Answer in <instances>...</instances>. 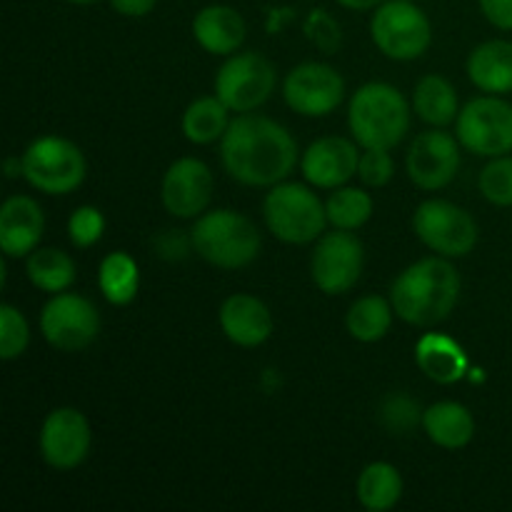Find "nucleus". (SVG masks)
<instances>
[{"label": "nucleus", "instance_id": "cd10ccee", "mask_svg": "<svg viewBox=\"0 0 512 512\" xmlns=\"http://www.w3.org/2000/svg\"><path fill=\"white\" fill-rule=\"evenodd\" d=\"M25 273L35 290L58 295L75 283V263L58 248H35L25 260Z\"/></svg>", "mask_w": 512, "mask_h": 512}, {"label": "nucleus", "instance_id": "a878e982", "mask_svg": "<svg viewBox=\"0 0 512 512\" xmlns=\"http://www.w3.org/2000/svg\"><path fill=\"white\" fill-rule=\"evenodd\" d=\"M230 120V108L218 95H203L185 108L180 130L193 145H210L223 138Z\"/></svg>", "mask_w": 512, "mask_h": 512}, {"label": "nucleus", "instance_id": "f3484780", "mask_svg": "<svg viewBox=\"0 0 512 512\" xmlns=\"http://www.w3.org/2000/svg\"><path fill=\"white\" fill-rule=\"evenodd\" d=\"M360 145L343 135H325L310 143L300 158L305 183L318 190H335L358 175Z\"/></svg>", "mask_w": 512, "mask_h": 512}, {"label": "nucleus", "instance_id": "ea45409f", "mask_svg": "<svg viewBox=\"0 0 512 512\" xmlns=\"http://www.w3.org/2000/svg\"><path fill=\"white\" fill-rule=\"evenodd\" d=\"M73 5H90V3H98V0H68Z\"/></svg>", "mask_w": 512, "mask_h": 512}, {"label": "nucleus", "instance_id": "f8f14e48", "mask_svg": "<svg viewBox=\"0 0 512 512\" xmlns=\"http://www.w3.org/2000/svg\"><path fill=\"white\" fill-rule=\"evenodd\" d=\"M365 268V248L353 230L323 233L315 240L310 275L320 293L343 295L358 285Z\"/></svg>", "mask_w": 512, "mask_h": 512}, {"label": "nucleus", "instance_id": "f704fd0d", "mask_svg": "<svg viewBox=\"0 0 512 512\" xmlns=\"http://www.w3.org/2000/svg\"><path fill=\"white\" fill-rule=\"evenodd\" d=\"M395 175V160L390 150L365 148L360 153L358 178L363 180L365 188H385Z\"/></svg>", "mask_w": 512, "mask_h": 512}, {"label": "nucleus", "instance_id": "4468645a", "mask_svg": "<svg viewBox=\"0 0 512 512\" xmlns=\"http://www.w3.org/2000/svg\"><path fill=\"white\" fill-rule=\"evenodd\" d=\"M93 430L78 408H55L40 425V458L58 473L80 468L90 455Z\"/></svg>", "mask_w": 512, "mask_h": 512}, {"label": "nucleus", "instance_id": "f03ea898", "mask_svg": "<svg viewBox=\"0 0 512 512\" xmlns=\"http://www.w3.org/2000/svg\"><path fill=\"white\" fill-rule=\"evenodd\" d=\"M460 273L450 258L430 255L408 265L390 288V303L403 323L433 328L445 323L460 303Z\"/></svg>", "mask_w": 512, "mask_h": 512}, {"label": "nucleus", "instance_id": "c85d7f7f", "mask_svg": "<svg viewBox=\"0 0 512 512\" xmlns=\"http://www.w3.org/2000/svg\"><path fill=\"white\" fill-rule=\"evenodd\" d=\"M395 308L390 300L380 298V295H363L355 300L345 315V328H348L350 338L358 343H378L393 328Z\"/></svg>", "mask_w": 512, "mask_h": 512}, {"label": "nucleus", "instance_id": "4be33fe9", "mask_svg": "<svg viewBox=\"0 0 512 512\" xmlns=\"http://www.w3.org/2000/svg\"><path fill=\"white\" fill-rule=\"evenodd\" d=\"M468 78L480 93H512V40L493 38L468 55Z\"/></svg>", "mask_w": 512, "mask_h": 512}, {"label": "nucleus", "instance_id": "72a5a7b5", "mask_svg": "<svg viewBox=\"0 0 512 512\" xmlns=\"http://www.w3.org/2000/svg\"><path fill=\"white\" fill-rule=\"evenodd\" d=\"M105 233V215L95 205H80L68 218V238L75 248L85 250L100 243Z\"/></svg>", "mask_w": 512, "mask_h": 512}, {"label": "nucleus", "instance_id": "dca6fc26", "mask_svg": "<svg viewBox=\"0 0 512 512\" xmlns=\"http://www.w3.org/2000/svg\"><path fill=\"white\" fill-rule=\"evenodd\" d=\"M215 180L200 158H178L160 180V200L173 218H200L213 200Z\"/></svg>", "mask_w": 512, "mask_h": 512}, {"label": "nucleus", "instance_id": "f257e3e1", "mask_svg": "<svg viewBox=\"0 0 512 512\" xmlns=\"http://www.w3.org/2000/svg\"><path fill=\"white\" fill-rule=\"evenodd\" d=\"M298 143L285 125L258 113H238L220 138L225 173L248 188H273L298 165Z\"/></svg>", "mask_w": 512, "mask_h": 512}, {"label": "nucleus", "instance_id": "0eeeda50", "mask_svg": "<svg viewBox=\"0 0 512 512\" xmlns=\"http://www.w3.org/2000/svg\"><path fill=\"white\" fill-rule=\"evenodd\" d=\"M370 38L385 58L410 63L428 53L433 25L415 0H383L373 10Z\"/></svg>", "mask_w": 512, "mask_h": 512}, {"label": "nucleus", "instance_id": "20e7f679", "mask_svg": "<svg viewBox=\"0 0 512 512\" xmlns=\"http://www.w3.org/2000/svg\"><path fill=\"white\" fill-rule=\"evenodd\" d=\"M195 253L220 270H240L255 263L263 250L260 230L248 215L230 208L205 210L190 230Z\"/></svg>", "mask_w": 512, "mask_h": 512}, {"label": "nucleus", "instance_id": "bb28decb", "mask_svg": "<svg viewBox=\"0 0 512 512\" xmlns=\"http://www.w3.org/2000/svg\"><path fill=\"white\" fill-rule=\"evenodd\" d=\"M98 288L110 305H130L138 298L140 290V268L135 258L125 250H115L100 260Z\"/></svg>", "mask_w": 512, "mask_h": 512}, {"label": "nucleus", "instance_id": "7ed1b4c3", "mask_svg": "<svg viewBox=\"0 0 512 512\" xmlns=\"http://www.w3.org/2000/svg\"><path fill=\"white\" fill-rule=\"evenodd\" d=\"M410 113H413V105L395 85L373 80V83L360 85L350 98L348 128L363 150H393L408 135Z\"/></svg>", "mask_w": 512, "mask_h": 512}, {"label": "nucleus", "instance_id": "2f4dec72", "mask_svg": "<svg viewBox=\"0 0 512 512\" xmlns=\"http://www.w3.org/2000/svg\"><path fill=\"white\" fill-rule=\"evenodd\" d=\"M30 345V325L15 305H0V358L18 360Z\"/></svg>", "mask_w": 512, "mask_h": 512}, {"label": "nucleus", "instance_id": "9b49d317", "mask_svg": "<svg viewBox=\"0 0 512 512\" xmlns=\"http://www.w3.org/2000/svg\"><path fill=\"white\" fill-rule=\"evenodd\" d=\"M40 333L50 348L60 353H80L90 348L100 335V313L85 295H50L40 310Z\"/></svg>", "mask_w": 512, "mask_h": 512}, {"label": "nucleus", "instance_id": "393cba45", "mask_svg": "<svg viewBox=\"0 0 512 512\" xmlns=\"http://www.w3.org/2000/svg\"><path fill=\"white\" fill-rule=\"evenodd\" d=\"M403 475L393 463H378L365 465L360 473L358 483H355V493H358V503L370 512H388L403 498Z\"/></svg>", "mask_w": 512, "mask_h": 512}, {"label": "nucleus", "instance_id": "a211bd4d", "mask_svg": "<svg viewBox=\"0 0 512 512\" xmlns=\"http://www.w3.org/2000/svg\"><path fill=\"white\" fill-rule=\"evenodd\" d=\"M43 230V208L30 195H10L0 205V250L5 260L28 258L35 248H40Z\"/></svg>", "mask_w": 512, "mask_h": 512}, {"label": "nucleus", "instance_id": "ddd939ff", "mask_svg": "<svg viewBox=\"0 0 512 512\" xmlns=\"http://www.w3.org/2000/svg\"><path fill=\"white\" fill-rule=\"evenodd\" d=\"M283 98L288 108L303 118H328L343 105L345 80L333 65L308 60L285 75Z\"/></svg>", "mask_w": 512, "mask_h": 512}, {"label": "nucleus", "instance_id": "2eb2a0df", "mask_svg": "<svg viewBox=\"0 0 512 512\" xmlns=\"http://www.w3.org/2000/svg\"><path fill=\"white\" fill-rule=\"evenodd\" d=\"M460 148L463 145H460L458 135L445 133L443 128H430L420 133L405 158V170L415 188L425 190V193L448 188L463 163Z\"/></svg>", "mask_w": 512, "mask_h": 512}, {"label": "nucleus", "instance_id": "aec40b11", "mask_svg": "<svg viewBox=\"0 0 512 512\" xmlns=\"http://www.w3.org/2000/svg\"><path fill=\"white\" fill-rule=\"evenodd\" d=\"M245 20L230 5H208V8L200 10L193 18V38L205 53L220 55V58H228V55L238 53L240 45L245 43Z\"/></svg>", "mask_w": 512, "mask_h": 512}, {"label": "nucleus", "instance_id": "58836bf2", "mask_svg": "<svg viewBox=\"0 0 512 512\" xmlns=\"http://www.w3.org/2000/svg\"><path fill=\"white\" fill-rule=\"evenodd\" d=\"M335 3H340L348 10H375L383 0H335Z\"/></svg>", "mask_w": 512, "mask_h": 512}, {"label": "nucleus", "instance_id": "9d476101", "mask_svg": "<svg viewBox=\"0 0 512 512\" xmlns=\"http://www.w3.org/2000/svg\"><path fill=\"white\" fill-rule=\"evenodd\" d=\"M278 85L275 65L265 55L233 53L215 73V95L230 108V113H255L270 100Z\"/></svg>", "mask_w": 512, "mask_h": 512}, {"label": "nucleus", "instance_id": "e433bc0d", "mask_svg": "<svg viewBox=\"0 0 512 512\" xmlns=\"http://www.w3.org/2000/svg\"><path fill=\"white\" fill-rule=\"evenodd\" d=\"M480 13L493 28L512 30V0H478Z\"/></svg>", "mask_w": 512, "mask_h": 512}, {"label": "nucleus", "instance_id": "423d86ee", "mask_svg": "<svg viewBox=\"0 0 512 512\" xmlns=\"http://www.w3.org/2000/svg\"><path fill=\"white\" fill-rule=\"evenodd\" d=\"M23 178L45 195H70L85 183L88 160L83 150L60 135H40L20 155Z\"/></svg>", "mask_w": 512, "mask_h": 512}, {"label": "nucleus", "instance_id": "6e6552de", "mask_svg": "<svg viewBox=\"0 0 512 512\" xmlns=\"http://www.w3.org/2000/svg\"><path fill=\"white\" fill-rule=\"evenodd\" d=\"M455 135L468 153L478 158H498L512 153V103L505 95L473 98L460 108Z\"/></svg>", "mask_w": 512, "mask_h": 512}, {"label": "nucleus", "instance_id": "412c9836", "mask_svg": "<svg viewBox=\"0 0 512 512\" xmlns=\"http://www.w3.org/2000/svg\"><path fill=\"white\" fill-rule=\"evenodd\" d=\"M415 363L425 378L438 385L460 383L470 368L463 345L445 333H425L415 345Z\"/></svg>", "mask_w": 512, "mask_h": 512}, {"label": "nucleus", "instance_id": "39448f33", "mask_svg": "<svg viewBox=\"0 0 512 512\" xmlns=\"http://www.w3.org/2000/svg\"><path fill=\"white\" fill-rule=\"evenodd\" d=\"M265 228L288 245L315 243L325 233L328 213L320 195L310 188V183H283L268 188L263 200Z\"/></svg>", "mask_w": 512, "mask_h": 512}, {"label": "nucleus", "instance_id": "b1692460", "mask_svg": "<svg viewBox=\"0 0 512 512\" xmlns=\"http://www.w3.org/2000/svg\"><path fill=\"white\" fill-rule=\"evenodd\" d=\"M413 113L433 128H445L460 115L458 90L443 75H423L413 90Z\"/></svg>", "mask_w": 512, "mask_h": 512}, {"label": "nucleus", "instance_id": "5701e85b", "mask_svg": "<svg viewBox=\"0 0 512 512\" xmlns=\"http://www.w3.org/2000/svg\"><path fill=\"white\" fill-rule=\"evenodd\" d=\"M423 430L438 448L463 450L475 438V418L463 403L440 400L423 410Z\"/></svg>", "mask_w": 512, "mask_h": 512}, {"label": "nucleus", "instance_id": "c9c22d12", "mask_svg": "<svg viewBox=\"0 0 512 512\" xmlns=\"http://www.w3.org/2000/svg\"><path fill=\"white\" fill-rule=\"evenodd\" d=\"M305 30H308V38L313 40L318 48L328 50V53H333V50L338 48L340 28L325 10H313L308 23H305Z\"/></svg>", "mask_w": 512, "mask_h": 512}, {"label": "nucleus", "instance_id": "473e14b6", "mask_svg": "<svg viewBox=\"0 0 512 512\" xmlns=\"http://www.w3.org/2000/svg\"><path fill=\"white\" fill-rule=\"evenodd\" d=\"M380 423L393 435H408L423 425V410L408 395H390L380 405Z\"/></svg>", "mask_w": 512, "mask_h": 512}, {"label": "nucleus", "instance_id": "7c9ffc66", "mask_svg": "<svg viewBox=\"0 0 512 512\" xmlns=\"http://www.w3.org/2000/svg\"><path fill=\"white\" fill-rule=\"evenodd\" d=\"M478 188L490 205L512 208V153L488 160L480 170Z\"/></svg>", "mask_w": 512, "mask_h": 512}, {"label": "nucleus", "instance_id": "1a4fd4ad", "mask_svg": "<svg viewBox=\"0 0 512 512\" xmlns=\"http://www.w3.org/2000/svg\"><path fill=\"white\" fill-rule=\"evenodd\" d=\"M413 230L420 243L443 258H465L475 250L480 228L473 215L450 200L430 198L415 208Z\"/></svg>", "mask_w": 512, "mask_h": 512}, {"label": "nucleus", "instance_id": "c756f323", "mask_svg": "<svg viewBox=\"0 0 512 512\" xmlns=\"http://www.w3.org/2000/svg\"><path fill=\"white\" fill-rule=\"evenodd\" d=\"M375 203L368 190L353 188V185H340L330 190L325 200V213L328 223L338 230H360L370 218H373Z\"/></svg>", "mask_w": 512, "mask_h": 512}, {"label": "nucleus", "instance_id": "4c0bfd02", "mask_svg": "<svg viewBox=\"0 0 512 512\" xmlns=\"http://www.w3.org/2000/svg\"><path fill=\"white\" fill-rule=\"evenodd\" d=\"M158 0H110V8L120 13L123 18H145L153 13Z\"/></svg>", "mask_w": 512, "mask_h": 512}, {"label": "nucleus", "instance_id": "6ab92c4d", "mask_svg": "<svg viewBox=\"0 0 512 512\" xmlns=\"http://www.w3.org/2000/svg\"><path fill=\"white\" fill-rule=\"evenodd\" d=\"M220 330L238 348H260L273 335V313L260 298L250 293L228 295L218 313Z\"/></svg>", "mask_w": 512, "mask_h": 512}]
</instances>
